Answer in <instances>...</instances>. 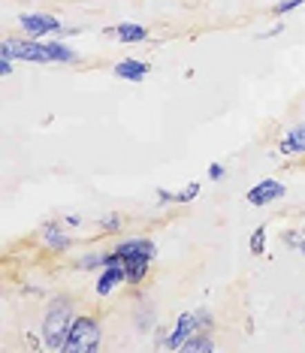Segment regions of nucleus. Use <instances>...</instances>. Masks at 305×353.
<instances>
[{"mask_svg": "<svg viewBox=\"0 0 305 353\" xmlns=\"http://www.w3.org/2000/svg\"><path fill=\"white\" fill-rule=\"evenodd\" d=\"M12 61L15 58H10L6 52H0V76H10L12 73Z\"/></svg>", "mask_w": 305, "mask_h": 353, "instance_id": "nucleus-18", "label": "nucleus"}, {"mask_svg": "<svg viewBox=\"0 0 305 353\" xmlns=\"http://www.w3.org/2000/svg\"><path fill=\"white\" fill-rule=\"evenodd\" d=\"M43 239H46V245H49L52 251H67L70 248V236H63L55 223H49V227L43 230Z\"/></svg>", "mask_w": 305, "mask_h": 353, "instance_id": "nucleus-14", "label": "nucleus"}, {"mask_svg": "<svg viewBox=\"0 0 305 353\" xmlns=\"http://www.w3.org/2000/svg\"><path fill=\"white\" fill-rule=\"evenodd\" d=\"M15 61H28V63H49L46 61V43H30V39H6L3 49Z\"/></svg>", "mask_w": 305, "mask_h": 353, "instance_id": "nucleus-4", "label": "nucleus"}, {"mask_svg": "<svg viewBox=\"0 0 305 353\" xmlns=\"http://www.w3.org/2000/svg\"><path fill=\"white\" fill-rule=\"evenodd\" d=\"M199 196V184L190 181L184 184V190H179V194H170V190H157V199L160 203H190V199Z\"/></svg>", "mask_w": 305, "mask_h": 353, "instance_id": "nucleus-13", "label": "nucleus"}, {"mask_svg": "<svg viewBox=\"0 0 305 353\" xmlns=\"http://www.w3.org/2000/svg\"><path fill=\"white\" fill-rule=\"evenodd\" d=\"M121 254L124 272H127V284H142L151 269V260L157 256V248L151 239H130V242H121L115 248Z\"/></svg>", "mask_w": 305, "mask_h": 353, "instance_id": "nucleus-1", "label": "nucleus"}, {"mask_svg": "<svg viewBox=\"0 0 305 353\" xmlns=\"http://www.w3.org/2000/svg\"><path fill=\"white\" fill-rule=\"evenodd\" d=\"M194 332H203L199 323H197V311H194V314H181L179 323H175V332L170 335V341H166V347H170V350H181L184 341H188Z\"/></svg>", "mask_w": 305, "mask_h": 353, "instance_id": "nucleus-7", "label": "nucleus"}, {"mask_svg": "<svg viewBox=\"0 0 305 353\" xmlns=\"http://www.w3.org/2000/svg\"><path fill=\"white\" fill-rule=\"evenodd\" d=\"M299 251H302V256H305V239H302V242H299Z\"/></svg>", "mask_w": 305, "mask_h": 353, "instance_id": "nucleus-22", "label": "nucleus"}, {"mask_svg": "<svg viewBox=\"0 0 305 353\" xmlns=\"http://www.w3.org/2000/svg\"><path fill=\"white\" fill-rule=\"evenodd\" d=\"M79 266H82V269H94V266H103V256H85V260L82 263H79Z\"/></svg>", "mask_w": 305, "mask_h": 353, "instance_id": "nucleus-20", "label": "nucleus"}, {"mask_svg": "<svg viewBox=\"0 0 305 353\" xmlns=\"http://www.w3.org/2000/svg\"><path fill=\"white\" fill-rule=\"evenodd\" d=\"M100 350V323L91 317H73L67 329L63 353H94Z\"/></svg>", "mask_w": 305, "mask_h": 353, "instance_id": "nucleus-2", "label": "nucleus"}, {"mask_svg": "<svg viewBox=\"0 0 305 353\" xmlns=\"http://www.w3.org/2000/svg\"><path fill=\"white\" fill-rule=\"evenodd\" d=\"M181 350H190V353H199V350H215V341L208 339V332H194L188 341H184Z\"/></svg>", "mask_w": 305, "mask_h": 353, "instance_id": "nucleus-15", "label": "nucleus"}, {"mask_svg": "<svg viewBox=\"0 0 305 353\" xmlns=\"http://www.w3.org/2000/svg\"><path fill=\"white\" fill-rule=\"evenodd\" d=\"M248 248H251L254 256H263V254H266V227H257V230L251 232V245H248Z\"/></svg>", "mask_w": 305, "mask_h": 353, "instance_id": "nucleus-16", "label": "nucleus"}, {"mask_svg": "<svg viewBox=\"0 0 305 353\" xmlns=\"http://www.w3.org/2000/svg\"><path fill=\"white\" fill-rule=\"evenodd\" d=\"M118 79H127V82H142L148 73H151V67L146 61H136V58H124V61H118L115 63V70H112Z\"/></svg>", "mask_w": 305, "mask_h": 353, "instance_id": "nucleus-8", "label": "nucleus"}, {"mask_svg": "<svg viewBox=\"0 0 305 353\" xmlns=\"http://www.w3.org/2000/svg\"><path fill=\"white\" fill-rule=\"evenodd\" d=\"M278 148H281V154H305V124L291 127Z\"/></svg>", "mask_w": 305, "mask_h": 353, "instance_id": "nucleus-10", "label": "nucleus"}, {"mask_svg": "<svg viewBox=\"0 0 305 353\" xmlns=\"http://www.w3.org/2000/svg\"><path fill=\"white\" fill-rule=\"evenodd\" d=\"M103 227H106V230H118V227H121V218H115V214H112V218L103 221Z\"/></svg>", "mask_w": 305, "mask_h": 353, "instance_id": "nucleus-21", "label": "nucleus"}, {"mask_svg": "<svg viewBox=\"0 0 305 353\" xmlns=\"http://www.w3.org/2000/svg\"><path fill=\"white\" fill-rule=\"evenodd\" d=\"M19 25H21V30H25L28 37H46V34H61L63 30V25L55 15H43V12H34V15H21L19 19Z\"/></svg>", "mask_w": 305, "mask_h": 353, "instance_id": "nucleus-5", "label": "nucleus"}, {"mask_svg": "<svg viewBox=\"0 0 305 353\" xmlns=\"http://www.w3.org/2000/svg\"><path fill=\"white\" fill-rule=\"evenodd\" d=\"M106 34H115L121 43H146L148 39V30L142 25H118V28H109Z\"/></svg>", "mask_w": 305, "mask_h": 353, "instance_id": "nucleus-12", "label": "nucleus"}, {"mask_svg": "<svg viewBox=\"0 0 305 353\" xmlns=\"http://www.w3.org/2000/svg\"><path fill=\"white\" fill-rule=\"evenodd\" d=\"M287 194V188L281 181L275 179H263V181H257L251 190H248V203L251 205H269V203H275V199H281Z\"/></svg>", "mask_w": 305, "mask_h": 353, "instance_id": "nucleus-6", "label": "nucleus"}, {"mask_svg": "<svg viewBox=\"0 0 305 353\" xmlns=\"http://www.w3.org/2000/svg\"><path fill=\"white\" fill-rule=\"evenodd\" d=\"M70 323H73V311H70L63 302H58L49 311L46 323H43V344H46V347H49V350H63V341H67Z\"/></svg>", "mask_w": 305, "mask_h": 353, "instance_id": "nucleus-3", "label": "nucleus"}, {"mask_svg": "<svg viewBox=\"0 0 305 353\" xmlns=\"http://www.w3.org/2000/svg\"><path fill=\"white\" fill-rule=\"evenodd\" d=\"M224 175H227V170H224V166H221V163H212V166H208V179L221 181V179H224Z\"/></svg>", "mask_w": 305, "mask_h": 353, "instance_id": "nucleus-19", "label": "nucleus"}, {"mask_svg": "<svg viewBox=\"0 0 305 353\" xmlns=\"http://www.w3.org/2000/svg\"><path fill=\"white\" fill-rule=\"evenodd\" d=\"M302 3H305V0H278V3L272 6V15H287V12L299 10Z\"/></svg>", "mask_w": 305, "mask_h": 353, "instance_id": "nucleus-17", "label": "nucleus"}, {"mask_svg": "<svg viewBox=\"0 0 305 353\" xmlns=\"http://www.w3.org/2000/svg\"><path fill=\"white\" fill-rule=\"evenodd\" d=\"M124 281H127L124 266H103L100 278H97V293H100V296H109L118 284H124Z\"/></svg>", "mask_w": 305, "mask_h": 353, "instance_id": "nucleus-9", "label": "nucleus"}, {"mask_svg": "<svg viewBox=\"0 0 305 353\" xmlns=\"http://www.w3.org/2000/svg\"><path fill=\"white\" fill-rule=\"evenodd\" d=\"M46 61L49 63H76L79 54L63 43H46Z\"/></svg>", "mask_w": 305, "mask_h": 353, "instance_id": "nucleus-11", "label": "nucleus"}]
</instances>
